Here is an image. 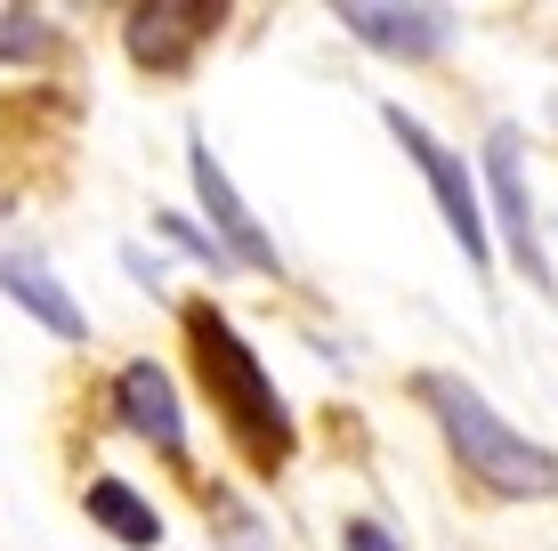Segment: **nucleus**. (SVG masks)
I'll list each match as a JSON object with an SVG mask.
<instances>
[{
  "label": "nucleus",
  "instance_id": "obj_2",
  "mask_svg": "<svg viewBox=\"0 0 558 551\" xmlns=\"http://www.w3.org/2000/svg\"><path fill=\"white\" fill-rule=\"evenodd\" d=\"M186 349H195V373H203L210 406H219V422L235 430V446L252 454L259 470L292 463L300 430H292V406H283L276 373L259 366V349H252L235 325H227L210 300H195V309H186Z\"/></svg>",
  "mask_w": 558,
  "mask_h": 551
},
{
  "label": "nucleus",
  "instance_id": "obj_8",
  "mask_svg": "<svg viewBox=\"0 0 558 551\" xmlns=\"http://www.w3.org/2000/svg\"><path fill=\"white\" fill-rule=\"evenodd\" d=\"M113 422H122L130 439H146L162 463H186V406H179V382H170L154 357L113 366Z\"/></svg>",
  "mask_w": 558,
  "mask_h": 551
},
{
  "label": "nucleus",
  "instance_id": "obj_7",
  "mask_svg": "<svg viewBox=\"0 0 558 551\" xmlns=\"http://www.w3.org/2000/svg\"><path fill=\"white\" fill-rule=\"evenodd\" d=\"M219 0H138V9L122 16V49L138 57L146 73H186L195 65V49L219 33Z\"/></svg>",
  "mask_w": 558,
  "mask_h": 551
},
{
  "label": "nucleus",
  "instance_id": "obj_5",
  "mask_svg": "<svg viewBox=\"0 0 558 551\" xmlns=\"http://www.w3.org/2000/svg\"><path fill=\"white\" fill-rule=\"evenodd\" d=\"M186 179H195V203H203V227L210 243L227 252V268H252V276H283V252L276 236L252 219V203L235 195V179H227V163L210 155V139H186Z\"/></svg>",
  "mask_w": 558,
  "mask_h": 551
},
{
  "label": "nucleus",
  "instance_id": "obj_12",
  "mask_svg": "<svg viewBox=\"0 0 558 551\" xmlns=\"http://www.w3.org/2000/svg\"><path fill=\"white\" fill-rule=\"evenodd\" d=\"M57 49V25L41 9H0V65H41Z\"/></svg>",
  "mask_w": 558,
  "mask_h": 551
},
{
  "label": "nucleus",
  "instance_id": "obj_13",
  "mask_svg": "<svg viewBox=\"0 0 558 551\" xmlns=\"http://www.w3.org/2000/svg\"><path fill=\"white\" fill-rule=\"evenodd\" d=\"M154 227H162V236H170V243H179V252H186V260H203V268H210V276H219V268H227V252H219V243H210V227H195V219H186V212H162V219H154Z\"/></svg>",
  "mask_w": 558,
  "mask_h": 551
},
{
  "label": "nucleus",
  "instance_id": "obj_14",
  "mask_svg": "<svg viewBox=\"0 0 558 551\" xmlns=\"http://www.w3.org/2000/svg\"><path fill=\"white\" fill-rule=\"evenodd\" d=\"M340 551H405L380 519H340Z\"/></svg>",
  "mask_w": 558,
  "mask_h": 551
},
{
  "label": "nucleus",
  "instance_id": "obj_9",
  "mask_svg": "<svg viewBox=\"0 0 558 551\" xmlns=\"http://www.w3.org/2000/svg\"><path fill=\"white\" fill-rule=\"evenodd\" d=\"M0 292H9L41 333H57V340H89V316H82V300L65 292V276L41 260V243H33V236H9V227H0Z\"/></svg>",
  "mask_w": 558,
  "mask_h": 551
},
{
  "label": "nucleus",
  "instance_id": "obj_11",
  "mask_svg": "<svg viewBox=\"0 0 558 551\" xmlns=\"http://www.w3.org/2000/svg\"><path fill=\"white\" fill-rule=\"evenodd\" d=\"M203 519L219 527V551H276V536H267V519L243 495H227V487H210L203 495Z\"/></svg>",
  "mask_w": 558,
  "mask_h": 551
},
{
  "label": "nucleus",
  "instance_id": "obj_3",
  "mask_svg": "<svg viewBox=\"0 0 558 551\" xmlns=\"http://www.w3.org/2000/svg\"><path fill=\"white\" fill-rule=\"evenodd\" d=\"M380 122H389V139L405 146V163L421 170V187H429L446 236L461 243V260L486 276L494 268V219H486V195H477V179H470V155H453V146L437 139L421 113H405V106H380Z\"/></svg>",
  "mask_w": 558,
  "mask_h": 551
},
{
  "label": "nucleus",
  "instance_id": "obj_10",
  "mask_svg": "<svg viewBox=\"0 0 558 551\" xmlns=\"http://www.w3.org/2000/svg\"><path fill=\"white\" fill-rule=\"evenodd\" d=\"M82 511H89V527H98V536H113L122 551H154V543H162V511H154L130 479H113V470L82 487Z\"/></svg>",
  "mask_w": 558,
  "mask_h": 551
},
{
  "label": "nucleus",
  "instance_id": "obj_1",
  "mask_svg": "<svg viewBox=\"0 0 558 551\" xmlns=\"http://www.w3.org/2000/svg\"><path fill=\"white\" fill-rule=\"evenodd\" d=\"M413 397L429 406V422L446 430L453 463L470 470L486 495H502V503H543V495H558V454L534 446L526 430H510L502 406H494L470 373L429 366V373H413Z\"/></svg>",
  "mask_w": 558,
  "mask_h": 551
},
{
  "label": "nucleus",
  "instance_id": "obj_4",
  "mask_svg": "<svg viewBox=\"0 0 558 551\" xmlns=\"http://www.w3.org/2000/svg\"><path fill=\"white\" fill-rule=\"evenodd\" d=\"M486 219H494V236H502L510 268L526 276L534 292H558L543 219H534V195H526V139H518L510 122H494V130H486Z\"/></svg>",
  "mask_w": 558,
  "mask_h": 551
},
{
  "label": "nucleus",
  "instance_id": "obj_6",
  "mask_svg": "<svg viewBox=\"0 0 558 551\" xmlns=\"http://www.w3.org/2000/svg\"><path fill=\"white\" fill-rule=\"evenodd\" d=\"M332 16L356 33L364 49L405 57V65H421V57H446V49L461 41V9H446V0H421V9H405V0H340Z\"/></svg>",
  "mask_w": 558,
  "mask_h": 551
}]
</instances>
